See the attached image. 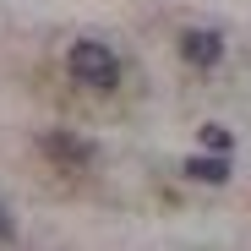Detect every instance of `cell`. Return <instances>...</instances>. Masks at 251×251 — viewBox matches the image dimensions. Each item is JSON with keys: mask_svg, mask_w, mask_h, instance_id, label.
<instances>
[{"mask_svg": "<svg viewBox=\"0 0 251 251\" xmlns=\"http://www.w3.org/2000/svg\"><path fill=\"white\" fill-rule=\"evenodd\" d=\"M186 175H191V180H207V186H219V180H229V158H224V153H207V158L197 153V158L186 164Z\"/></svg>", "mask_w": 251, "mask_h": 251, "instance_id": "obj_4", "label": "cell"}, {"mask_svg": "<svg viewBox=\"0 0 251 251\" xmlns=\"http://www.w3.org/2000/svg\"><path fill=\"white\" fill-rule=\"evenodd\" d=\"M66 71L82 82V88H115L120 82V60L109 44H99V38H76V44L66 50Z\"/></svg>", "mask_w": 251, "mask_h": 251, "instance_id": "obj_1", "label": "cell"}, {"mask_svg": "<svg viewBox=\"0 0 251 251\" xmlns=\"http://www.w3.org/2000/svg\"><path fill=\"white\" fill-rule=\"evenodd\" d=\"M44 153L60 158V164H93V148L82 142V137H66V131H50L44 137Z\"/></svg>", "mask_w": 251, "mask_h": 251, "instance_id": "obj_3", "label": "cell"}, {"mask_svg": "<svg viewBox=\"0 0 251 251\" xmlns=\"http://www.w3.org/2000/svg\"><path fill=\"white\" fill-rule=\"evenodd\" d=\"M11 235H17V219L6 213V207H0V240H11Z\"/></svg>", "mask_w": 251, "mask_h": 251, "instance_id": "obj_6", "label": "cell"}, {"mask_svg": "<svg viewBox=\"0 0 251 251\" xmlns=\"http://www.w3.org/2000/svg\"><path fill=\"white\" fill-rule=\"evenodd\" d=\"M180 55H186L191 66L207 71V66H219V60H224V38H219V33H207V27H186V33H180Z\"/></svg>", "mask_w": 251, "mask_h": 251, "instance_id": "obj_2", "label": "cell"}, {"mask_svg": "<svg viewBox=\"0 0 251 251\" xmlns=\"http://www.w3.org/2000/svg\"><path fill=\"white\" fill-rule=\"evenodd\" d=\"M202 137H207V148H213V153H224V148H229V131H219V126H207Z\"/></svg>", "mask_w": 251, "mask_h": 251, "instance_id": "obj_5", "label": "cell"}]
</instances>
